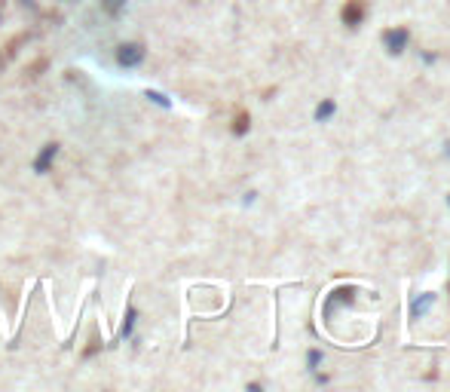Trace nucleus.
Listing matches in <instances>:
<instances>
[{"label": "nucleus", "instance_id": "nucleus-1", "mask_svg": "<svg viewBox=\"0 0 450 392\" xmlns=\"http://www.w3.org/2000/svg\"><path fill=\"white\" fill-rule=\"evenodd\" d=\"M144 62V44L138 40H126L117 46V65L120 68H138Z\"/></svg>", "mask_w": 450, "mask_h": 392}, {"label": "nucleus", "instance_id": "nucleus-2", "mask_svg": "<svg viewBox=\"0 0 450 392\" xmlns=\"http://www.w3.org/2000/svg\"><path fill=\"white\" fill-rule=\"evenodd\" d=\"M383 40H386V49H389L392 55H398V53H404V49H407L411 34H407V28H392V31L383 34Z\"/></svg>", "mask_w": 450, "mask_h": 392}, {"label": "nucleus", "instance_id": "nucleus-3", "mask_svg": "<svg viewBox=\"0 0 450 392\" xmlns=\"http://www.w3.org/2000/svg\"><path fill=\"white\" fill-rule=\"evenodd\" d=\"M340 19H343V25L359 28L362 19H364V0H346V6H343Z\"/></svg>", "mask_w": 450, "mask_h": 392}, {"label": "nucleus", "instance_id": "nucleus-4", "mask_svg": "<svg viewBox=\"0 0 450 392\" xmlns=\"http://www.w3.org/2000/svg\"><path fill=\"white\" fill-rule=\"evenodd\" d=\"M55 156H59V144H55V141H53V144H46V147H43L40 156H37V160H34V172L43 175V172H46V169L55 162Z\"/></svg>", "mask_w": 450, "mask_h": 392}, {"label": "nucleus", "instance_id": "nucleus-5", "mask_svg": "<svg viewBox=\"0 0 450 392\" xmlns=\"http://www.w3.org/2000/svg\"><path fill=\"white\" fill-rule=\"evenodd\" d=\"M353 297H355V288H349V285H343V288H337V291H334V295H331V301L325 304V312H331L337 304H349V301H353Z\"/></svg>", "mask_w": 450, "mask_h": 392}, {"label": "nucleus", "instance_id": "nucleus-6", "mask_svg": "<svg viewBox=\"0 0 450 392\" xmlns=\"http://www.w3.org/2000/svg\"><path fill=\"white\" fill-rule=\"evenodd\" d=\"M248 123H252V120H248V113L239 111V113H236V120H233V132L236 135H245L248 132Z\"/></svg>", "mask_w": 450, "mask_h": 392}, {"label": "nucleus", "instance_id": "nucleus-7", "mask_svg": "<svg viewBox=\"0 0 450 392\" xmlns=\"http://www.w3.org/2000/svg\"><path fill=\"white\" fill-rule=\"evenodd\" d=\"M334 113V102H321L319 111H316V120H328Z\"/></svg>", "mask_w": 450, "mask_h": 392}, {"label": "nucleus", "instance_id": "nucleus-8", "mask_svg": "<svg viewBox=\"0 0 450 392\" xmlns=\"http://www.w3.org/2000/svg\"><path fill=\"white\" fill-rule=\"evenodd\" d=\"M429 304H432V295H423L417 304H413V310H411V312H413V316H423V310H426Z\"/></svg>", "mask_w": 450, "mask_h": 392}, {"label": "nucleus", "instance_id": "nucleus-9", "mask_svg": "<svg viewBox=\"0 0 450 392\" xmlns=\"http://www.w3.org/2000/svg\"><path fill=\"white\" fill-rule=\"evenodd\" d=\"M102 6L107 12H120V10H126V0H102Z\"/></svg>", "mask_w": 450, "mask_h": 392}, {"label": "nucleus", "instance_id": "nucleus-10", "mask_svg": "<svg viewBox=\"0 0 450 392\" xmlns=\"http://www.w3.org/2000/svg\"><path fill=\"white\" fill-rule=\"evenodd\" d=\"M0 25H3V10H0Z\"/></svg>", "mask_w": 450, "mask_h": 392}, {"label": "nucleus", "instance_id": "nucleus-11", "mask_svg": "<svg viewBox=\"0 0 450 392\" xmlns=\"http://www.w3.org/2000/svg\"><path fill=\"white\" fill-rule=\"evenodd\" d=\"M447 156H450V144H447Z\"/></svg>", "mask_w": 450, "mask_h": 392}, {"label": "nucleus", "instance_id": "nucleus-12", "mask_svg": "<svg viewBox=\"0 0 450 392\" xmlns=\"http://www.w3.org/2000/svg\"><path fill=\"white\" fill-rule=\"evenodd\" d=\"M68 3H71V0H68Z\"/></svg>", "mask_w": 450, "mask_h": 392}]
</instances>
